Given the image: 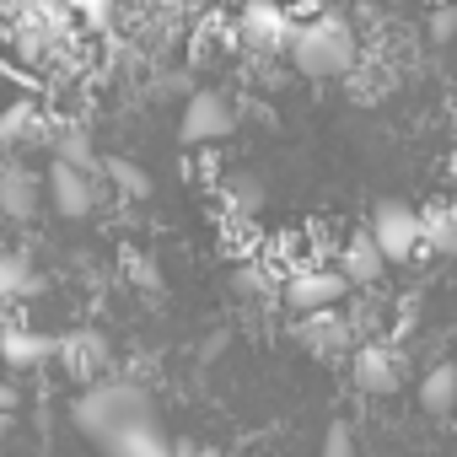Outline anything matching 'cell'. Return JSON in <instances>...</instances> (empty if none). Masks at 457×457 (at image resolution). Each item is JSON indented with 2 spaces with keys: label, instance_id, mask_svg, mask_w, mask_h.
Here are the masks:
<instances>
[{
  "label": "cell",
  "instance_id": "1",
  "mask_svg": "<svg viewBox=\"0 0 457 457\" xmlns=\"http://www.w3.org/2000/svg\"><path fill=\"white\" fill-rule=\"evenodd\" d=\"M71 420H76L81 436H92L103 446L108 436H119V430H129L140 420H156V403H151V393L140 382H92L71 403Z\"/></svg>",
  "mask_w": 457,
  "mask_h": 457
},
{
  "label": "cell",
  "instance_id": "2",
  "mask_svg": "<svg viewBox=\"0 0 457 457\" xmlns=\"http://www.w3.org/2000/svg\"><path fill=\"white\" fill-rule=\"evenodd\" d=\"M291 60L302 76H345L355 65V38L339 17H312L302 28H291Z\"/></svg>",
  "mask_w": 457,
  "mask_h": 457
},
{
  "label": "cell",
  "instance_id": "3",
  "mask_svg": "<svg viewBox=\"0 0 457 457\" xmlns=\"http://www.w3.org/2000/svg\"><path fill=\"white\" fill-rule=\"evenodd\" d=\"M371 243L382 248L387 264L409 259V253L420 248V210H409L403 199H382V204L371 210Z\"/></svg>",
  "mask_w": 457,
  "mask_h": 457
},
{
  "label": "cell",
  "instance_id": "4",
  "mask_svg": "<svg viewBox=\"0 0 457 457\" xmlns=\"http://www.w3.org/2000/svg\"><path fill=\"white\" fill-rule=\"evenodd\" d=\"M232 129H237V113H232V103H226L220 92H194L188 108H183V119H178V135H183L188 145L226 140Z\"/></svg>",
  "mask_w": 457,
  "mask_h": 457
},
{
  "label": "cell",
  "instance_id": "5",
  "mask_svg": "<svg viewBox=\"0 0 457 457\" xmlns=\"http://www.w3.org/2000/svg\"><path fill=\"white\" fill-rule=\"evenodd\" d=\"M345 291H350V280H345L339 270H307V275H296V280L286 286V307H296L302 318H307V312H328Z\"/></svg>",
  "mask_w": 457,
  "mask_h": 457
},
{
  "label": "cell",
  "instance_id": "6",
  "mask_svg": "<svg viewBox=\"0 0 457 457\" xmlns=\"http://www.w3.org/2000/svg\"><path fill=\"white\" fill-rule=\"evenodd\" d=\"M49 204L65 215V220H87L92 215V178L81 172V167H71V162H54L49 167Z\"/></svg>",
  "mask_w": 457,
  "mask_h": 457
},
{
  "label": "cell",
  "instance_id": "7",
  "mask_svg": "<svg viewBox=\"0 0 457 457\" xmlns=\"http://www.w3.org/2000/svg\"><path fill=\"white\" fill-rule=\"evenodd\" d=\"M243 44L248 49H286L291 44V17L275 6V0H248L243 6Z\"/></svg>",
  "mask_w": 457,
  "mask_h": 457
},
{
  "label": "cell",
  "instance_id": "8",
  "mask_svg": "<svg viewBox=\"0 0 457 457\" xmlns=\"http://www.w3.org/2000/svg\"><path fill=\"white\" fill-rule=\"evenodd\" d=\"M49 355H60V339H49V334H38V328H22V323L0 328V361H6L12 371L44 366Z\"/></svg>",
  "mask_w": 457,
  "mask_h": 457
},
{
  "label": "cell",
  "instance_id": "9",
  "mask_svg": "<svg viewBox=\"0 0 457 457\" xmlns=\"http://www.w3.org/2000/svg\"><path fill=\"white\" fill-rule=\"evenodd\" d=\"M60 361L81 377V382H97V371H108V339L97 328H76L71 339H60Z\"/></svg>",
  "mask_w": 457,
  "mask_h": 457
},
{
  "label": "cell",
  "instance_id": "10",
  "mask_svg": "<svg viewBox=\"0 0 457 457\" xmlns=\"http://www.w3.org/2000/svg\"><path fill=\"white\" fill-rule=\"evenodd\" d=\"M0 215L22 220V226L38 215V178L28 167H6V172H0Z\"/></svg>",
  "mask_w": 457,
  "mask_h": 457
},
{
  "label": "cell",
  "instance_id": "11",
  "mask_svg": "<svg viewBox=\"0 0 457 457\" xmlns=\"http://www.w3.org/2000/svg\"><path fill=\"white\" fill-rule=\"evenodd\" d=\"M103 457H172V446H167V436H162L156 420H140V425L108 436L103 441Z\"/></svg>",
  "mask_w": 457,
  "mask_h": 457
},
{
  "label": "cell",
  "instance_id": "12",
  "mask_svg": "<svg viewBox=\"0 0 457 457\" xmlns=\"http://www.w3.org/2000/svg\"><path fill=\"white\" fill-rule=\"evenodd\" d=\"M355 387L361 393H393L398 387V361L382 350V345H366L355 355Z\"/></svg>",
  "mask_w": 457,
  "mask_h": 457
},
{
  "label": "cell",
  "instance_id": "13",
  "mask_svg": "<svg viewBox=\"0 0 457 457\" xmlns=\"http://www.w3.org/2000/svg\"><path fill=\"white\" fill-rule=\"evenodd\" d=\"M382 270H387V259H382V248H377L371 237L345 243V264H339V275H345L350 286H377V280H382Z\"/></svg>",
  "mask_w": 457,
  "mask_h": 457
},
{
  "label": "cell",
  "instance_id": "14",
  "mask_svg": "<svg viewBox=\"0 0 457 457\" xmlns=\"http://www.w3.org/2000/svg\"><path fill=\"white\" fill-rule=\"evenodd\" d=\"M302 339H307V350H318V355H334V350H345L350 345V328L334 318V307L328 312H307V323H302Z\"/></svg>",
  "mask_w": 457,
  "mask_h": 457
},
{
  "label": "cell",
  "instance_id": "15",
  "mask_svg": "<svg viewBox=\"0 0 457 457\" xmlns=\"http://www.w3.org/2000/svg\"><path fill=\"white\" fill-rule=\"evenodd\" d=\"M420 403H425L430 414H452V403H457V371H452V366L425 371V382H420Z\"/></svg>",
  "mask_w": 457,
  "mask_h": 457
},
{
  "label": "cell",
  "instance_id": "16",
  "mask_svg": "<svg viewBox=\"0 0 457 457\" xmlns=\"http://www.w3.org/2000/svg\"><path fill=\"white\" fill-rule=\"evenodd\" d=\"M44 280L33 275V264L28 259H17V253H6V259H0V302H6V296H33Z\"/></svg>",
  "mask_w": 457,
  "mask_h": 457
},
{
  "label": "cell",
  "instance_id": "17",
  "mask_svg": "<svg viewBox=\"0 0 457 457\" xmlns=\"http://www.w3.org/2000/svg\"><path fill=\"white\" fill-rule=\"evenodd\" d=\"M420 243H430L436 253H452L457 248V215L452 210H425L420 215Z\"/></svg>",
  "mask_w": 457,
  "mask_h": 457
},
{
  "label": "cell",
  "instance_id": "18",
  "mask_svg": "<svg viewBox=\"0 0 457 457\" xmlns=\"http://www.w3.org/2000/svg\"><path fill=\"white\" fill-rule=\"evenodd\" d=\"M108 178H113V188L124 199H151V172L135 167V162H124V156H108Z\"/></svg>",
  "mask_w": 457,
  "mask_h": 457
},
{
  "label": "cell",
  "instance_id": "19",
  "mask_svg": "<svg viewBox=\"0 0 457 457\" xmlns=\"http://www.w3.org/2000/svg\"><path fill=\"white\" fill-rule=\"evenodd\" d=\"M54 162H71V167H81V172H92V135L87 129H60L54 135Z\"/></svg>",
  "mask_w": 457,
  "mask_h": 457
},
{
  "label": "cell",
  "instance_id": "20",
  "mask_svg": "<svg viewBox=\"0 0 457 457\" xmlns=\"http://www.w3.org/2000/svg\"><path fill=\"white\" fill-rule=\"evenodd\" d=\"M226 199H232L243 215H253V210L264 204V183H259L253 172H232V178H226Z\"/></svg>",
  "mask_w": 457,
  "mask_h": 457
},
{
  "label": "cell",
  "instance_id": "21",
  "mask_svg": "<svg viewBox=\"0 0 457 457\" xmlns=\"http://www.w3.org/2000/svg\"><path fill=\"white\" fill-rule=\"evenodd\" d=\"M318 457H355V436H350L345 420H334V425L323 430V452H318Z\"/></svg>",
  "mask_w": 457,
  "mask_h": 457
},
{
  "label": "cell",
  "instance_id": "22",
  "mask_svg": "<svg viewBox=\"0 0 457 457\" xmlns=\"http://www.w3.org/2000/svg\"><path fill=\"white\" fill-rule=\"evenodd\" d=\"M430 38L436 44H452L457 38V6H436L430 12Z\"/></svg>",
  "mask_w": 457,
  "mask_h": 457
},
{
  "label": "cell",
  "instance_id": "23",
  "mask_svg": "<svg viewBox=\"0 0 457 457\" xmlns=\"http://www.w3.org/2000/svg\"><path fill=\"white\" fill-rule=\"evenodd\" d=\"M76 6H81L87 28H108L113 22V0H76Z\"/></svg>",
  "mask_w": 457,
  "mask_h": 457
},
{
  "label": "cell",
  "instance_id": "24",
  "mask_svg": "<svg viewBox=\"0 0 457 457\" xmlns=\"http://www.w3.org/2000/svg\"><path fill=\"white\" fill-rule=\"evenodd\" d=\"M22 129H28V108H12L6 119H0V140H17Z\"/></svg>",
  "mask_w": 457,
  "mask_h": 457
},
{
  "label": "cell",
  "instance_id": "25",
  "mask_svg": "<svg viewBox=\"0 0 457 457\" xmlns=\"http://www.w3.org/2000/svg\"><path fill=\"white\" fill-rule=\"evenodd\" d=\"M237 291H243V296L264 291V275H259V270H243V275H237Z\"/></svg>",
  "mask_w": 457,
  "mask_h": 457
},
{
  "label": "cell",
  "instance_id": "26",
  "mask_svg": "<svg viewBox=\"0 0 457 457\" xmlns=\"http://www.w3.org/2000/svg\"><path fill=\"white\" fill-rule=\"evenodd\" d=\"M220 350H226V334H210V339H204V350H199V355H204V361H215V355H220Z\"/></svg>",
  "mask_w": 457,
  "mask_h": 457
},
{
  "label": "cell",
  "instance_id": "27",
  "mask_svg": "<svg viewBox=\"0 0 457 457\" xmlns=\"http://www.w3.org/2000/svg\"><path fill=\"white\" fill-rule=\"evenodd\" d=\"M172 457H199V446H194V441H178V446H172Z\"/></svg>",
  "mask_w": 457,
  "mask_h": 457
},
{
  "label": "cell",
  "instance_id": "28",
  "mask_svg": "<svg viewBox=\"0 0 457 457\" xmlns=\"http://www.w3.org/2000/svg\"><path fill=\"white\" fill-rule=\"evenodd\" d=\"M0 409H17V393L12 387H0Z\"/></svg>",
  "mask_w": 457,
  "mask_h": 457
}]
</instances>
